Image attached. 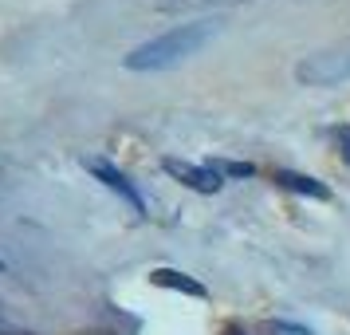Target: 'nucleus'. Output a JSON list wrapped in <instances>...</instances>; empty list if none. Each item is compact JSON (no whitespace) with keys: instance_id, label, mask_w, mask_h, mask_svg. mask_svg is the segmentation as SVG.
<instances>
[{"instance_id":"9d476101","label":"nucleus","mask_w":350,"mask_h":335,"mask_svg":"<svg viewBox=\"0 0 350 335\" xmlns=\"http://www.w3.org/2000/svg\"><path fill=\"white\" fill-rule=\"evenodd\" d=\"M268 335H315V332H307L299 323H268Z\"/></svg>"},{"instance_id":"39448f33","label":"nucleus","mask_w":350,"mask_h":335,"mask_svg":"<svg viewBox=\"0 0 350 335\" xmlns=\"http://www.w3.org/2000/svg\"><path fill=\"white\" fill-rule=\"evenodd\" d=\"M275 182L284 186V190H295V193H303V197H319V201H327L331 197V190L319 182V177H307V174H295V170H280L275 174Z\"/></svg>"},{"instance_id":"7ed1b4c3","label":"nucleus","mask_w":350,"mask_h":335,"mask_svg":"<svg viewBox=\"0 0 350 335\" xmlns=\"http://www.w3.org/2000/svg\"><path fill=\"white\" fill-rule=\"evenodd\" d=\"M165 174H174L181 186H189L197 193H217L224 186V177L213 170V166H193V162H181V158H165Z\"/></svg>"},{"instance_id":"20e7f679","label":"nucleus","mask_w":350,"mask_h":335,"mask_svg":"<svg viewBox=\"0 0 350 335\" xmlns=\"http://www.w3.org/2000/svg\"><path fill=\"white\" fill-rule=\"evenodd\" d=\"M87 170H91V174H95L98 182H103V186H107V190H114L118 197H126L134 213H146V201H142V193H138L134 186H130V177L122 174V170H114L111 162H103V158H87Z\"/></svg>"},{"instance_id":"f257e3e1","label":"nucleus","mask_w":350,"mask_h":335,"mask_svg":"<svg viewBox=\"0 0 350 335\" xmlns=\"http://www.w3.org/2000/svg\"><path fill=\"white\" fill-rule=\"evenodd\" d=\"M217 32H221V20L217 16L193 20V24H177L170 32H161V36H154V40L138 44L122 64H126V71H165V67H177L181 60L197 55Z\"/></svg>"},{"instance_id":"423d86ee","label":"nucleus","mask_w":350,"mask_h":335,"mask_svg":"<svg viewBox=\"0 0 350 335\" xmlns=\"http://www.w3.org/2000/svg\"><path fill=\"white\" fill-rule=\"evenodd\" d=\"M150 280H154V284H161V288H177V292H185V296H197V300H205V296H208L205 284H197L193 276L174 272V269H154V272H150Z\"/></svg>"},{"instance_id":"0eeeda50","label":"nucleus","mask_w":350,"mask_h":335,"mask_svg":"<svg viewBox=\"0 0 350 335\" xmlns=\"http://www.w3.org/2000/svg\"><path fill=\"white\" fill-rule=\"evenodd\" d=\"M228 4H244V0H161V12H189V8H228Z\"/></svg>"},{"instance_id":"6e6552de","label":"nucleus","mask_w":350,"mask_h":335,"mask_svg":"<svg viewBox=\"0 0 350 335\" xmlns=\"http://www.w3.org/2000/svg\"><path fill=\"white\" fill-rule=\"evenodd\" d=\"M208 166L221 177H252L256 174V166H248V162H208Z\"/></svg>"},{"instance_id":"f03ea898","label":"nucleus","mask_w":350,"mask_h":335,"mask_svg":"<svg viewBox=\"0 0 350 335\" xmlns=\"http://www.w3.org/2000/svg\"><path fill=\"white\" fill-rule=\"evenodd\" d=\"M295 79L303 87H334V83L350 79V48H327V51H311L299 67Z\"/></svg>"},{"instance_id":"1a4fd4ad","label":"nucleus","mask_w":350,"mask_h":335,"mask_svg":"<svg viewBox=\"0 0 350 335\" xmlns=\"http://www.w3.org/2000/svg\"><path fill=\"white\" fill-rule=\"evenodd\" d=\"M331 138L338 142V154H342V162H350V127H334Z\"/></svg>"}]
</instances>
